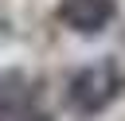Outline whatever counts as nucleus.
Wrapping results in <instances>:
<instances>
[{"instance_id": "2", "label": "nucleus", "mask_w": 125, "mask_h": 121, "mask_svg": "<svg viewBox=\"0 0 125 121\" xmlns=\"http://www.w3.org/2000/svg\"><path fill=\"white\" fill-rule=\"evenodd\" d=\"M59 23L70 27L74 35H102L113 16H117V4L113 0H59L55 8Z\"/></svg>"}, {"instance_id": "3", "label": "nucleus", "mask_w": 125, "mask_h": 121, "mask_svg": "<svg viewBox=\"0 0 125 121\" xmlns=\"http://www.w3.org/2000/svg\"><path fill=\"white\" fill-rule=\"evenodd\" d=\"M0 121H51V117L39 113V109H20V105H12V109L0 113Z\"/></svg>"}, {"instance_id": "1", "label": "nucleus", "mask_w": 125, "mask_h": 121, "mask_svg": "<svg viewBox=\"0 0 125 121\" xmlns=\"http://www.w3.org/2000/svg\"><path fill=\"white\" fill-rule=\"evenodd\" d=\"M121 94H125V70L117 59H98V62L82 66L66 86V98L78 113H102Z\"/></svg>"}]
</instances>
